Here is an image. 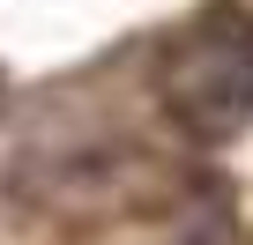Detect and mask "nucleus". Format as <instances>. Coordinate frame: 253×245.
<instances>
[{
	"label": "nucleus",
	"instance_id": "1",
	"mask_svg": "<svg viewBox=\"0 0 253 245\" xmlns=\"http://www.w3.org/2000/svg\"><path fill=\"white\" fill-rule=\"evenodd\" d=\"M171 104L194 134L223 141L253 119V30L231 37H186L179 74H171Z\"/></svg>",
	"mask_w": 253,
	"mask_h": 245
}]
</instances>
